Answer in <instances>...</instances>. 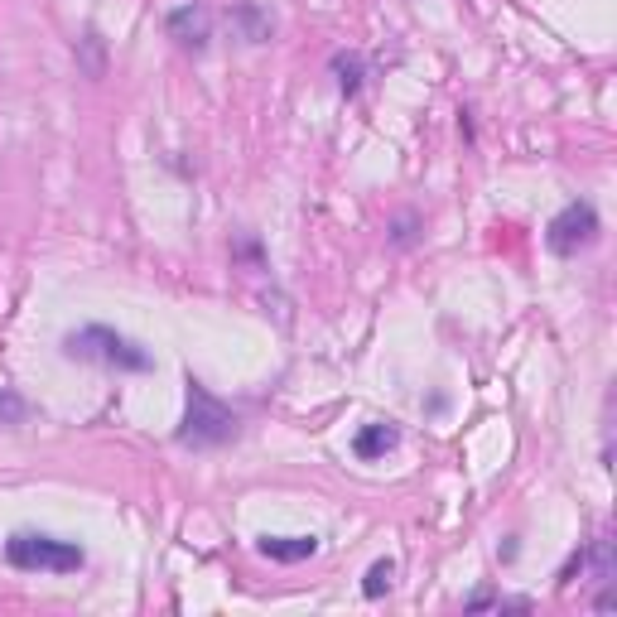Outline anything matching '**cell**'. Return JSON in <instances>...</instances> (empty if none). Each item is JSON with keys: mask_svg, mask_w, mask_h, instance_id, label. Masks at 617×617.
Here are the masks:
<instances>
[{"mask_svg": "<svg viewBox=\"0 0 617 617\" xmlns=\"http://www.w3.org/2000/svg\"><path fill=\"white\" fill-rule=\"evenodd\" d=\"M5 560L25 574H78L87 555L82 545L73 540H58V536H39V531H15L5 540Z\"/></svg>", "mask_w": 617, "mask_h": 617, "instance_id": "1", "label": "cell"}, {"mask_svg": "<svg viewBox=\"0 0 617 617\" xmlns=\"http://www.w3.org/2000/svg\"><path fill=\"white\" fill-rule=\"evenodd\" d=\"M63 352L78 357V362L121 367V372H150V352L135 348L131 338H121L116 328H102V323H87L78 333H68V338H63Z\"/></svg>", "mask_w": 617, "mask_h": 617, "instance_id": "2", "label": "cell"}, {"mask_svg": "<svg viewBox=\"0 0 617 617\" xmlns=\"http://www.w3.org/2000/svg\"><path fill=\"white\" fill-rule=\"evenodd\" d=\"M232 434H237V415L222 401H213L208 386L188 381V415H184V430H179V444H188V449H213V444H227Z\"/></svg>", "mask_w": 617, "mask_h": 617, "instance_id": "3", "label": "cell"}, {"mask_svg": "<svg viewBox=\"0 0 617 617\" xmlns=\"http://www.w3.org/2000/svg\"><path fill=\"white\" fill-rule=\"evenodd\" d=\"M545 242H550L555 256H574V251H584V246L598 242V213H593L589 203H569V208L550 222Z\"/></svg>", "mask_w": 617, "mask_h": 617, "instance_id": "4", "label": "cell"}, {"mask_svg": "<svg viewBox=\"0 0 617 617\" xmlns=\"http://www.w3.org/2000/svg\"><path fill=\"white\" fill-rule=\"evenodd\" d=\"M169 34H174L184 49H208L213 20H208L203 5H179V10H169Z\"/></svg>", "mask_w": 617, "mask_h": 617, "instance_id": "5", "label": "cell"}, {"mask_svg": "<svg viewBox=\"0 0 617 617\" xmlns=\"http://www.w3.org/2000/svg\"><path fill=\"white\" fill-rule=\"evenodd\" d=\"M256 550L275 564H299V560H309V555H319V536H261Z\"/></svg>", "mask_w": 617, "mask_h": 617, "instance_id": "6", "label": "cell"}, {"mask_svg": "<svg viewBox=\"0 0 617 617\" xmlns=\"http://www.w3.org/2000/svg\"><path fill=\"white\" fill-rule=\"evenodd\" d=\"M396 444H401V430L386 420V425H367V430L357 434L352 449H357V458H381V454H391Z\"/></svg>", "mask_w": 617, "mask_h": 617, "instance_id": "7", "label": "cell"}, {"mask_svg": "<svg viewBox=\"0 0 617 617\" xmlns=\"http://www.w3.org/2000/svg\"><path fill=\"white\" fill-rule=\"evenodd\" d=\"M232 20H237V29H242L246 44H266L270 34H275V20H270L261 5H237V10H232Z\"/></svg>", "mask_w": 617, "mask_h": 617, "instance_id": "8", "label": "cell"}, {"mask_svg": "<svg viewBox=\"0 0 617 617\" xmlns=\"http://www.w3.org/2000/svg\"><path fill=\"white\" fill-rule=\"evenodd\" d=\"M333 73H338V87L352 97V92L362 87V58H357V54H338V58H333Z\"/></svg>", "mask_w": 617, "mask_h": 617, "instance_id": "9", "label": "cell"}, {"mask_svg": "<svg viewBox=\"0 0 617 617\" xmlns=\"http://www.w3.org/2000/svg\"><path fill=\"white\" fill-rule=\"evenodd\" d=\"M391 579H396V564H391V560H376L372 569H367V584H362V593H367V598H381V593L391 589Z\"/></svg>", "mask_w": 617, "mask_h": 617, "instance_id": "10", "label": "cell"}, {"mask_svg": "<svg viewBox=\"0 0 617 617\" xmlns=\"http://www.w3.org/2000/svg\"><path fill=\"white\" fill-rule=\"evenodd\" d=\"M25 420V401L15 391H0V425H20Z\"/></svg>", "mask_w": 617, "mask_h": 617, "instance_id": "11", "label": "cell"}]
</instances>
